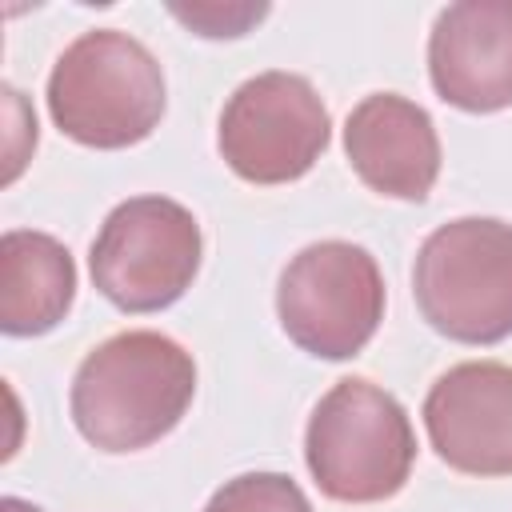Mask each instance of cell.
<instances>
[{"instance_id":"1","label":"cell","mask_w":512,"mask_h":512,"mask_svg":"<svg viewBox=\"0 0 512 512\" xmlns=\"http://www.w3.org/2000/svg\"><path fill=\"white\" fill-rule=\"evenodd\" d=\"M196 396L192 356L164 332L132 328L96 344L68 392L76 432L100 452H140L168 436Z\"/></svg>"},{"instance_id":"2","label":"cell","mask_w":512,"mask_h":512,"mask_svg":"<svg viewBox=\"0 0 512 512\" xmlns=\"http://www.w3.org/2000/svg\"><path fill=\"white\" fill-rule=\"evenodd\" d=\"M168 104L160 60L120 28L76 36L48 76L52 124L84 148H128L152 136Z\"/></svg>"},{"instance_id":"3","label":"cell","mask_w":512,"mask_h":512,"mask_svg":"<svg viewBox=\"0 0 512 512\" xmlns=\"http://www.w3.org/2000/svg\"><path fill=\"white\" fill-rule=\"evenodd\" d=\"M304 460L328 500L376 504L408 484L416 432L392 392L364 376H344L308 416Z\"/></svg>"},{"instance_id":"4","label":"cell","mask_w":512,"mask_h":512,"mask_svg":"<svg viewBox=\"0 0 512 512\" xmlns=\"http://www.w3.org/2000/svg\"><path fill=\"white\" fill-rule=\"evenodd\" d=\"M412 292L420 316L448 340L500 344L512 336V224L460 216L416 252Z\"/></svg>"},{"instance_id":"5","label":"cell","mask_w":512,"mask_h":512,"mask_svg":"<svg viewBox=\"0 0 512 512\" xmlns=\"http://www.w3.org/2000/svg\"><path fill=\"white\" fill-rule=\"evenodd\" d=\"M200 224L168 196L116 204L88 252L92 284L120 312H160L176 304L200 272Z\"/></svg>"},{"instance_id":"6","label":"cell","mask_w":512,"mask_h":512,"mask_svg":"<svg viewBox=\"0 0 512 512\" xmlns=\"http://www.w3.org/2000/svg\"><path fill=\"white\" fill-rule=\"evenodd\" d=\"M276 316L300 352L320 360L356 356L384 320V276L376 256L348 240L300 248L280 272Z\"/></svg>"},{"instance_id":"7","label":"cell","mask_w":512,"mask_h":512,"mask_svg":"<svg viewBox=\"0 0 512 512\" xmlns=\"http://www.w3.org/2000/svg\"><path fill=\"white\" fill-rule=\"evenodd\" d=\"M332 120L320 92L296 72H260L244 80L220 112V156L248 184L300 180L328 148Z\"/></svg>"},{"instance_id":"8","label":"cell","mask_w":512,"mask_h":512,"mask_svg":"<svg viewBox=\"0 0 512 512\" xmlns=\"http://www.w3.org/2000/svg\"><path fill=\"white\" fill-rule=\"evenodd\" d=\"M436 456L464 476H512V364L468 360L424 396Z\"/></svg>"},{"instance_id":"9","label":"cell","mask_w":512,"mask_h":512,"mask_svg":"<svg viewBox=\"0 0 512 512\" xmlns=\"http://www.w3.org/2000/svg\"><path fill=\"white\" fill-rule=\"evenodd\" d=\"M428 76L452 108H512V0L448 4L428 36Z\"/></svg>"},{"instance_id":"10","label":"cell","mask_w":512,"mask_h":512,"mask_svg":"<svg viewBox=\"0 0 512 512\" xmlns=\"http://www.w3.org/2000/svg\"><path fill=\"white\" fill-rule=\"evenodd\" d=\"M344 152L352 172L380 196L424 200L440 176V136L432 116L400 96L372 92L344 120Z\"/></svg>"},{"instance_id":"11","label":"cell","mask_w":512,"mask_h":512,"mask_svg":"<svg viewBox=\"0 0 512 512\" xmlns=\"http://www.w3.org/2000/svg\"><path fill=\"white\" fill-rule=\"evenodd\" d=\"M76 300L72 252L32 228H8L0 236V328L8 336L52 332Z\"/></svg>"},{"instance_id":"12","label":"cell","mask_w":512,"mask_h":512,"mask_svg":"<svg viewBox=\"0 0 512 512\" xmlns=\"http://www.w3.org/2000/svg\"><path fill=\"white\" fill-rule=\"evenodd\" d=\"M204 512H312L304 488L284 472H244L212 492Z\"/></svg>"},{"instance_id":"13","label":"cell","mask_w":512,"mask_h":512,"mask_svg":"<svg viewBox=\"0 0 512 512\" xmlns=\"http://www.w3.org/2000/svg\"><path fill=\"white\" fill-rule=\"evenodd\" d=\"M172 16L184 20L188 28H196V36H244L256 20L268 16V4H192V8H180L172 4Z\"/></svg>"},{"instance_id":"14","label":"cell","mask_w":512,"mask_h":512,"mask_svg":"<svg viewBox=\"0 0 512 512\" xmlns=\"http://www.w3.org/2000/svg\"><path fill=\"white\" fill-rule=\"evenodd\" d=\"M0 512H44V508H36V504H28V500H20V496H4V500H0Z\"/></svg>"}]
</instances>
